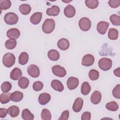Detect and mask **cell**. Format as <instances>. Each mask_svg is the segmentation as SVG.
<instances>
[{
	"instance_id": "1",
	"label": "cell",
	"mask_w": 120,
	"mask_h": 120,
	"mask_svg": "<svg viewBox=\"0 0 120 120\" xmlns=\"http://www.w3.org/2000/svg\"><path fill=\"white\" fill-rule=\"evenodd\" d=\"M55 26V21L52 19H46L42 25V30L45 34L52 33Z\"/></svg>"
},
{
	"instance_id": "2",
	"label": "cell",
	"mask_w": 120,
	"mask_h": 120,
	"mask_svg": "<svg viewBox=\"0 0 120 120\" xmlns=\"http://www.w3.org/2000/svg\"><path fill=\"white\" fill-rule=\"evenodd\" d=\"M15 62V58L14 54L10 52L5 54L2 58V62L3 65L7 67H12Z\"/></svg>"
},
{
	"instance_id": "3",
	"label": "cell",
	"mask_w": 120,
	"mask_h": 120,
	"mask_svg": "<svg viewBox=\"0 0 120 120\" xmlns=\"http://www.w3.org/2000/svg\"><path fill=\"white\" fill-rule=\"evenodd\" d=\"M99 68L103 71L110 70L112 66V61L110 59L107 58H102L100 59L98 62Z\"/></svg>"
},
{
	"instance_id": "4",
	"label": "cell",
	"mask_w": 120,
	"mask_h": 120,
	"mask_svg": "<svg viewBox=\"0 0 120 120\" xmlns=\"http://www.w3.org/2000/svg\"><path fill=\"white\" fill-rule=\"evenodd\" d=\"M4 20L7 24L14 25L18 22V17L15 13L8 12L5 15Z\"/></svg>"
},
{
	"instance_id": "5",
	"label": "cell",
	"mask_w": 120,
	"mask_h": 120,
	"mask_svg": "<svg viewBox=\"0 0 120 120\" xmlns=\"http://www.w3.org/2000/svg\"><path fill=\"white\" fill-rule=\"evenodd\" d=\"M79 26L81 30L84 31H88L91 27V21L87 17H82L79 21Z\"/></svg>"
},
{
	"instance_id": "6",
	"label": "cell",
	"mask_w": 120,
	"mask_h": 120,
	"mask_svg": "<svg viewBox=\"0 0 120 120\" xmlns=\"http://www.w3.org/2000/svg\"><path fill=\"white\" fill-rule=\"evenodd\" d=\"M52 73L56 76L60 77H63L66 75V69L60 65H54L52 68Z\"/></svg>"
},
{
	"instance_id": "7",
	"label": "cell",
	"mask_w": 120,
	"mask_h": 120,
	"mask_svg": "<svg viewBox=\"0 0 120 120\" xmlns=\"http://www.w3.org/2000/svg\"><path fill=\"white\" fill-rule=\"evenodd\" d=\"M27 72L28 74L33 78H37L40 75V70L38 67L34 64L29 66L27 68Z\"/></svg>"
},
{
	"instance_id": "8",
	"label": "cell",
	"mask_w": 120,
	"mask_h": 120,
	"mask_svg": "<svg viewBox=\"0 0 120 120\" xmlns=\"http://www.w3.org/2000/svg\"><path fill=\"white\" fill-rule=\"evenodd\" d=\"M79 80L77 78L71 76L67 80V87L70 90H73L76 89L79 85Z\"/></svg>"
},
{
	"instance_id": "9",
	"label": "cell",
	"mask_w": 120,
	"mask_h": 120,
	"mask_svg": "<svg viewBox=\"0 0 120 120\" xmlns=\"http://www.w3.org/2000/svg\"><path fill=\"white\" fill-rule=\"evenodd\" d=\"M94 57L90 54H87L85 55L82 59V64L84 66H91L94 62Z\"/></svg>"
},
{
	"instance_id": "10",
	"label": "cell",
	"mask_w": 120,
	"mask_h": 120,
	"mask_svg": "<svg viewBox=\"0 0 120 120\" xmlns=\"http://www.w3.org/2000/svg\"><path fill=\"white\" fill-rule=\"evenodd\" d=\"M109 23L105 21H100L99 22L97 26V31L99 33L102 35H104L106 33L107 30L108 28Z\"/></svg>"
},
{
	"instance_id": "11",
	"label": "cell",
	"mask_w": 120,
	"mask_h": 120,
	"mask_svg": "<svg viewBox=\"0 0 120 120\" xmlns=\"http://www.w3.org/2000/svg\"><path fill=\"white\" fill-rule=\"evenodd\" d=\"M20 35L19 30L16 28H11L7 31V36L10 39H16Z\"/></svg>"
},
{
	"instance_id": "12",
	"label": "cell",
	"mask_w": 120,
	"mask_h": 120,
	"mask_svg": "<svg viewBox=\"0 0 120 120\" xmlns=\"http://www.w3.org/2000/svg\"><path fill=\"white\" fill-rule=\"evenodd\" d=\"M83 101L82 98H77L75 100V102L73 105V110L75 112H79L83 106Z\"/></svg>"
},
{
	"instance_id": "13",
	"label": "cell",
	"mask_w": 120,
	"mask_h": 120,
	"mask_svg": "<svg viewBox=\"0 0 120 120\" xmlns=\"http://www.w3.org/2000/svg\"><path fill=\"white\" fill-rule=\"evenodd\" d=\"M64 13L65 15L68 18L73 17L75 14V8L72 5L68 4L65 8Z\"/></svg>"
},
{
	"instance_id": "14",
	"label": "cell",
	"mask_w": 120,
	"mask_h": 120,
	"mask_svg": "<svg viewBox=\"0 0 120 120\" xmlns=\"http://www.w3.org/2000/svg\"><path fill=\"white\" fill-rule=\"evenodd\" d=\"M51 97L49 94L45 92L40 94L38 97V102L41 105L47 104L51 100Z\"/></svg>"
},
{
	"instance_id": "15",
	"label": "cell",
	"mask_w": 120,
	"mask_h": 120,
	"mask_svg": "<svg viewBox=\"0 0 120 120\" xmlns=\"http://www.w3.org/2000/svg\"><path fill=\"white\" fill-rule=\"evenodd\" d=\"M22 72L21 70L18 68H14L10 73V77L13 80H18L22 77Z\"/></svg>"
},
{
	"instance_id": "16",
	"label": "cell",
	"mask_w": 120,
	"mask_h": 120,
	"mask_svg": "<svg viewBox=\"0 0 120 120\" xmlns=\"http://www.w3.org/2000/svg\"><path fill=\"white\" fill-rule=\"evenodd\" d=\"M102 95L99 91L96 90L93 92L90 97V101L94 105L99 104L101 100Z\"/></svg>"
},
{
	"instance_id": "17",
	"label": "cell",
	"mask_w": 120,
	"mask_h": 120,
	"mask_svg": "<svg viewBox=\"0 0 120 120\" xmlns=\"http://www.w3.org/2000/svg\"><path fill=\"white\" fill-rule=\"evenodd\" d=\"M23 98V94L19 91H15L12 93H10V99L15 102H18L21 101Z\"/></svg>"
},
{
	"instance_id": "18",
	"label": "cell",
	"mask_w": 120,
	"mask_h": 120,
	"mask_svg": "<svg viewBox=\"0 0 120 120\" xmlns=\"http://www.w3.org/2000/svg\"><path fill=\"white\" fill-rule=\"evenodd\" d=\"M69 42L68 40L65 38L60 39L57 43L58 47L61 50L65 51L68 49L69 47Z\"/></svg>"
},
{
	"instance_id": "19",
	"label": "cell",
	"mask_w": 120,
	"mask_h": 120,
	"mask_svg": "<svg viewBox=\"0 0 120 120\" xmlns=\"http://www.w3.org/2000/svg\"><path fill=\"white\" fill-rule=\"evenodd\" d=\"M42 13L41 12H36L32 15L30 18V21L31 23L36 25L38 24L41 21Z\"/></svg>"
},
{
	"instance_id": "20",
	"label": "cell",
	"mask_w": 120,
	"mask_h": 120,
	"mask_svg": "<svg viewBox=\"0 0 120 120\" xmlns=\"http://www.w3.org/2000/svg\"><path fill=\"white\" fill-rule=\"evenodd\" d=\"M51 87L55 90L61 92L64 90V86L60 81L58 80H53L51 82Z\"/></svg>"
},
{
	"instance_id": "21",
	"label": "cell",
	"mask_w": 120,
	"mask_h": 120,
	"mask_svg": "<svg viewBox=\"0 0 120 120\" xmlns=\"http://www.w3.org/2000/svg\"><path fill=\"white\" fill-rule=\"evenodd\" d=\"M46 12V14L49 16H57L60 12V8L57 6L53 5L51 8H47Z\"/></svg>"
},
{
	"instance_id": "22",
	"label": "cell",
	"mask_w": 120,
	"mask_h": 120,
	"mask_svg": "<svg viewBox=\"0 0 120 120\" xmlns=\"http://www.w3.org/2000/svg\"><path fill=\"white\" fill-rule=\"evenodd\" d=\"M47 56L50 60L52 61H57L60 58V53L58 51L52 49L48 51Z\"/></svg>"
},
{
	"instance_id": "23",
	"label": "cell",
	"mask_w": 120,
	"mask_h": 120,
	"mask_svg": "<svg viewBox=\"0 0 120 120\" xmlns=\"http://www.w3.org/2000/svg\"><path fill=\"white\" fill-rule=\"evenodd\" d=\"M8 112L11 117H16L19 114L20 109L18 106L12 105L8 109Z\"/></svg>"
},
{
	"instance_id": "24",
	"label": "cell",
	"mask_w": 120,
	"mask_h": 120,
	"mask_svg": "<svg viewBox=\"0 0 120 120\" xmlns=\"http://www.w3.org/2000/svg\"><path fill=\"white\" fill-rule=\"evenodd\" d=\"M31 8L28 4H22L19 6V11L23 15H28L31 11Z\"/></svg>"
},
{
	"instance_id": "25",
	"label": "cell",
	"mask_w": 120,
	"mask_h": 120,
	"mask_svg": "<svg viewBox=\"0 0 120 120\" xmlns=\"http://www.w3.org/2000/svg\"><path fill=\"white\" fill-rule=\"evenodd\" d=\"M91 90V87L87 82H84L81 85V91L82 95H88Z\"/></svg>"
},
{
	"instance_id": "26",
	"label": "cell",
	"mask_w": 120,
	"mask_h": 120,
	"mask_svg": "<svg viewBox=\"0 0 120 120\" xmlns=\"http://www.w3.org/2000/svg\"><path fill=\"white\" fill-rule=\"evenodd\" d=\"M22 117L24 120H32L34 116L28 109H24L22 111Z\"/></svg>"
},
{
	"instance_id": "27",
	"label": "cell",
	"mask_w": 120,
	"mask_h": 120,
	"mask_svg": "<svg viewBox=\"0 0 120 120\" xmlns=\"http://www.w3.org/2000/svg\"><path fill=\"white\" fill-rule=\"evenodd\" d=\"M29 60V55L26 52H22L19 56L18 62L21 65H25Z\"/></svg>"
},
{
	"instance_id": "28",
	"label": "cell",
	"mask_w": 120,
	"mask_h": 120,
	"mask_svg": "<svg viewBox=\"0 0 120 120\" xmlns=\"http://www.w3.org/2000/svg\"><path fill=\"white\" fill-rule=\"evenodd\" d=\"M18 84L19 86L23 89H26L28 87L29 84V80L26 77H22L18 81Z\"/></svg>"
},
{
	"instance_id": "29",
	"label": "cell",
	"mask_w": 120,
	"mask_h": 120,
	"mask_svg": "<svg viewBox=\"0 0 120 120\" xmlns=\"http://www.w3.org/2000/svg\"><path fill=\"white\" fill-rule=\"evenodd\" d=\"M119 32L116 29L110 28L108 33V38L111 40H116L118 38Z\"/></svg>"
},
{
	"instance_id": "30",
	"label": "cell",
	"mask_w": 120,
	"mask_h": 120,
	"mask_svg": "<svg viewBox=\"0 0 120 120\" xmlns=\"http://www.w3.org/2000/svg\"><path fill=\"white\" fill-rule=\"evenodd\" d=\"M41 118L43 120H51L52 114L50 111L46 108L43 109L41 113Z\"/></svg>"
},
{
	"instance_id": "31",
	"label": "cell",
	"mask_w": 120,
	"mask_h": 120,
	"mask_svg": "<svg viewBox=\"0 0 120 120\" xmlns=\"http://www.w3.org/2000/svg\"><path fill=\"white\" fill-rule=\"evenodd\" d=\"M105 107L108 110L114 112L118 109L119 105L115 101H111L106 104Z\"/></svg>"
},
{
	"instance_id": "32",
	"label": "cell",
	"mask_w": 120,
	"mask_h": 120,
	"mask_svg": "<svg viewBox=\"0 0 120 120\" xmlns=\"http://www.w3.org/2000/svg\"><path fill=\"white\" fill-rule=\"evenodd\" d=\"M85 3L88 8L95 9L98 7L99 2L97 0H86Z\"/></svg>"
},
{
	"instance_id": "33",
	"label": "cell",
	"mask_w": 120,
	"mask_h": 120,
	"mask_svg": "<svg viewBox=\"0 0 120 120\" xmlns=\"http://www.w3.org/2000/svg\"><path fill=\"white\" fill-rule=\"evenodd\" d=\"M17 45V42L15 39H9L7 40L5 44V47L7 49L12 50L15 48Z\"/></svg>"
},
{
	"instance_id": "34",
	"label": "cell",
	"mask_w": 120,
	"mask_h": 120,
	"mask_svg": "<svg viewBox=\"0 0 120 120\" xmlns=\"http://www.w3.org/2000/svg\"><path fill=\"white\" fill-rule=\"evenodd\" d=\"M10 93L8 92H3L0 95V101L1 104H4L9 102L10 99Z\"/></svg>"
},
{
	"instance_id": "35",
	"label": "cell",
	"mask_w": 120,
	"mask_h": 120,
	"mask_svg": "<svg viewBox=\"0 0 120 120\" xmlns=\"http://www.w3.org/2000/svg\"><path fill=\"white\" fill-rule=\"evenodd\" d=\"M110 20L113 25H120V16L119 15L116 14H113L110 16Z\"/></svg>"
},
{
	"instance_id": "36",
	"label": "cell",
	"mask_w": 120,
	"mask_h": 120,
	"mask_svg": "<svg viewBox=\"0 0 120 120\" xmlns=\"http://www.w3.org/2000/svg\"><path fill=\"white\" fill-rule=\"evenodd\" d=\"M11 6V2L9 0H0V8L1 10L9 9Z\"/></svg>"
},
{
	"instance_id": "37",
	"label": "cell",
	"mask_w": 120,
	"mask_h": 120,
	"mask_svg": "<svg viewBox=\"0 0 120 120\" xmlns=\"http://www.w3.org/2000/svg\"><path fill=\"white\" fill-rule=\"evenodd\" d=\"M89 77L92 81L97 80L99 76V73L96 69H91L89 72Z\"/></svg>"
},
{
	"instance_id": "38",
	"label": "cell",
	"mask_w": 120,
	"mask_h": 120,
	"mask_svg": "<svg viewBox=\"0 0 120 120\" xmlns=\"http://www.w3.org/2000/svg\"><path fill=\"white\" fill-rule=\"evenodd\" d=\"M12 88V85L9 82H4L1 85V90L3 92H8Z\"/></svg>"
},
{
	"instance_id": "39",
	"label": "cell",
	"mask_w": 120,
	"mask_h": 120,
	"mask_svg": "<svg viewBox=\"0 0 120 120\" xmlns=\"http://www.w3.org/2000/svg\"><path fill=\"white\" fill-rule=\"evenodd\" d=\"M113 96L117 99L120 98V84H117L112 91Z\"/></svg>"
},
{
	"instance_id": "40",
	"label": "cell",
	"mask_w": 120,
	"mask_h": 120,
	"mask_svg": "<svg viewBox=\"0 0 120 120\" xmlns=\"http://www.w3.org/2000/svg\"><path fill=\"white\" fill-rule=\"evenodd\" d=\"M44 87L43 83L40 81H36L33 84V89L36 91H38L41 90Z\"/></svg>"
},
{
	"instance_id": "41",
	"label": "cell",
	"mask_w": 120,
	"mask_h": 120,
	"mask_svg": "<svg viewBox=\"0 0 120 120\" xmlns=\"http://www.w3.org/2000/svg\"><path fill=\"white\" fill-rule=\"evenodd\" d=\"M108 4L112 8H117L120 5V0H110L108 1Z\"/></svg>"
},
{
	"instance_id": "42",
	"label": "cell",
	"mask_w": 120,
	"mask_h": 120,
	"mask_svg": "<svg viewBox=\"0 0 120 120\" xmlns=\"http://www.w3.org/2000/svg\"><path fill=\"white\" fill-rule=\"evenodd\" d=\"M69 116V112L68 110L64 111L59 118V120H68Z\"/></svg>"
},
{
	"instance_id": "43",
	"label": "cell",
	"mask_w": 120,
	"mask_h": 120,
	"mask_svg": "<svg viewBox=\"0 0 120 120\" xmlns=\"http://www.w3.org/2000/svg\"><path fill=\"white\" fill-rule=\"evenodd\" d=\"M91 118V113L89 112H84L81 116L82 120H90Z\"/></svg>"
},
{
	"instance_id": "44",
	"label": "cell",
	"mask_w": 120,
	"mask_h": 120,
	"mask_svg": "<svg viewBox=\"0 0 120 120\" xmlns=\"http://www.w3.org/2000/svg\"><path fill=\"white\" fill-rule=\"evenodd\" d=\"M8 110L5 108H0V117L1 118H5L8 113Z\"/></svg>"
},
{
	"instance_id": "45",
	"label": "cell",
	"mask_w": 120,
	"mask_h": 120,
	"mask_svg": "<svg viewBox=\"0 0 120 120\" xmlns=\"http://www.w3.org/2000/svg\"><path fill=\"white\" fill-rule=\"evenodd\" d=\"M113 73L114 75L118 77H120V68L119 67L116 69H114L113 71Z\"/></svg>"
},
{
	"instance_id": "46",
	"label": "cell",
	"mask_w": 120,
	"mask_h": 120,
	"mask_svg": "<svg viewBox=\"0 0 120 120\" xmlns=\"http://www.w3.org/2000/svg\"><path fill=\"white\" fill-rule=\"evenodd\" d=\"M62 2H66V3H69V2H71V1H72V0H69V1H63V0H62Z\"/></svg>"
}]
</instances>
